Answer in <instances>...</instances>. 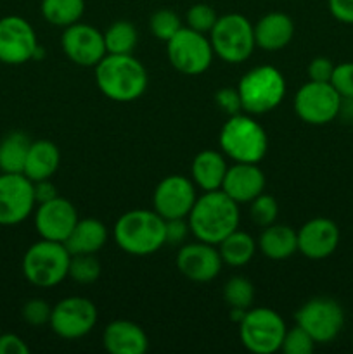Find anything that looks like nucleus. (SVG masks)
I'll use <instances>...</instances> for the list:
<instances>
[{
	"instance_id": "f257e3e1",
	"label": "nucleus",
	"mask_w": 353,
	"mask_h": 354,
	"mask_svg": "<svg viewBox=\"0 0 353 354\" xmlns=\"http://www.w3.org/2000/svg\"><path fill=\"white\" fill-rule=\"evenodd\" d=\"M239 216V204L218 189L197 197L187 221L197 241L218 245L227 235L237 230Z\"/></svg>"
},
{
	"instance_id": "f03ea898",
	"label": "nucleus",
	"mask_w": 353,
	"mask_h": 354,
	"mask_svg": "<svg viewBox=\"0 0 353 354\" xmlns=\"http://www.w3.org/2000/svg\"><path fill=\"white\" fill-rule=\"evenodd\" d=\"M96 83L102 95L114 102H132L144 95L149 76L132 54H106L96 66Z\"/></svg>"
},
{
	"instance_id": "7ed1b4c3",
	"label": "nucleus",
	"mask_w": 353,
	"mask_h": 354,
	"mask_svg": "<svg viewBox=\"0 0 353 354\" xmlns=\"http://www.w3.org/2000/svg\"><path fill=\"white\" fill-rule=\"evenodd\" d=\"M113 237L118 248L132 256H149L165 242V218L156 211L132 209L114 223Z\"/></svg>"
},
{
	"instance_id": "20e7f679",
	"label": "nucleus",
	"mask_w": 353,
	"mask_h": 354,
	"mask_svg": "<svg viewBox=\"0 0 353 354\" xmlns=\"http://www.w3.org/2000/svg\"><path fill=\"white\" fill-rule=\"evenodd\" d=\"M218 142L224 154L234 162H260L269 149L265 128L248 113L228 116Z\"/></svg>"
},
{
	"instance_id": "39448f33",
	"label": "nucleus",
	"mask_w": 353,
	"mask_h": 354,
	"mask_svg": "<svg viewBox=\"0 0 353 354\" xmlns=\"http://www.w3.org/2000/svg\"><path fill=\"white\" fill-rule=\"evenodd\" d=\"M71 254L62 242L42 241L28 248L23 256V275L31 286L52 289L68 277Z\"/></svg>"
},
{
	"instance_id": "423d86ee",
	"label": "nucleus",
	"mask_w": 353,
	"mask_h": 354,
	"mask_svg": "<svg viewBox=\"0 0 353 354\" xmlns=\"http://www.w3.org/2000/svg\"><path fill=\"white\" fill-rule=\"evenodd\" d=\"M242 111L251 116L266 114L275 109L286 95V80L273 66H256L239 80Z\"/></svg>"
},
{
	"instance_id": "0eeeda50",
	"label": "nucleus",
	"mask_w": 353,
	"mask_h": 354,
	"mask_svg": "<svg viewBox=\"0 0 353 354\" xmlns=\"http://www.w3.org/2000/svg\"><path fill=\"white\" fill-rule=\"evenodd\" d=\"M208 38L215 55L228 64L248 61L256 47L253 24L242 14H225L218 17Z\"/></svg>"
},
{
	"instance_id": "6e6552de",
	"label": "nucleus",
	"mask_w": 353,
	"mask_h": 354,
	"mask_svg": "<svg viewBox=\"0 0 353 354\" xmlns=\"http://www.w3.org/2000/svg\"><path fill=\"white\" fill-rule=\"evenodd\" d=\"M286 330V324L275 310L255 308L246 311L239 324V339L248 351L272 354L280 351Z\"/></svg>"
},
{
	"instance_id": "1a4fd4ad",
	"label": "nucleus",
	"mask_w": 353,
	"mask_h": 354,
	"mask_svg": "<svg viewBox=\"0 0 353 354\" xmlns=\"http://www.w3.org/2000/svg\"><path fill=\"white\" fill-rule=\"evenodd\" d=\"M166 54L173 68L182 75L196 76L208 71L213 62L210 38L190 28H182L166 41Z\"/></svg>"
},
{
	"instance_id": "9d476101",
	"label": "nucleus",
	"mask_w": 353,
	"mask_h": 354,
	"mask_svg": "<svg viewBox=\"0 0 353 354\" xmlns=\"http://www.w3.org/2000/svg\"><path fill=\"white\" fill-rule=\"evenodd\" d=\"M294 320L310 334L315 344H329L343 330L345 311L332 297H311L296 311Z\"/></svg>"
},
{
	"instance_id": "9b49d317",
	"label": "nucleus",
	"mask_w": 353,
	"mask_h": 354,
	"mask_svg": "<svg viewBox=\"0 0 353 354\" xmlns=\"http://www.w3.org/2000/svg\"><path fill=\"white\" fill-rule=\"evenodd\" d=\"M294 113L303 123L322 127L339 116L341 95L331 83L308 82L294 93Z\"/></svg>"
},
{
	"instance_id": "f8f14e48",
	"label": "nucleus",
	"mask_w": 353,
	"mask_h": 354,
	"mask_svg": "<svg viewBox=\"0 0 353 354\" xmlns=\"http://www.w3.org/2000/svg\"><path fill=\"white\" fill-rule=\"evenodd\" d=\"M97 324V308L87 297L71 296L52 308L48 325L66 341L85 337Z\"/></svg>"
},
{
	"instance_id": "ddd939ff",
	"label": "nucleus",
	"mask_w": 353,
	"mask_h": 354,
	"mask_svg": "<svg viewBox=\"0 0 353 354\" xmlns=\"http://www.w3.org/2000/svg\"><path fill=\"white\" fill-rule=\"evenodd\" d=\"M35 206L33 182L23 173H0V225L23 223Z\"/></svg>"
},
{
	"instance_id": "4468645a",
	"label": "nucleus",
	"mask_w": 353,
	"mask_h": 354,
	"mask_svg": "<svg viewBox=\"0 0 353 354\" xmlns=\"http://www.w3.org/2000/svg\"><path fill=\"white\" fill-rule=\"evenodd\" d=\"M33 26L21 16H6L0 19V62L19 66L35 59L38 50Z\"/></svg>"
},
{
	"instance_id": "2eb2a0df",
	"label": "nucleus",
	"mask_w": 353,
	"mask_h": 354,
	"mask_svg": "<svg viewBox=\"0 0 353 354\" xmlns=\"http://www.w3.org/2000/svg\"><path fill=\"white\" fill-rule=\"evenodd\" d=\"M61 47L66 57L82 68H96L100 59L107 54L104 35L97 28L85 23H75L64 28Z\"/></svg>"
},
{
	"instance_id": "dca6fc26",
	"label": "nucleus",
	"mask_w": 353,
	"mask_h": 354,
	"mask_svg": "<svg viewBox=\"0 0 353 354\" xmlns=\"http://www.w3.org/2000/svg\"><path fill=\"white\" fill-rule=\"evenodd\" d=\"M196 185L182 175H170L156 185L152 203L154 211L165 220L187 218L196 203Z\"/></svg>"
},
{
	"instance_id": "f3484780",
	"label": "nucleus",
	"mask_w": 353,
	"mask_h": 354,
	"mask_svg": "<svg viewBox=\"0 0 353 354\" xmlns=\"http://www.w3.org/2000/svg\"><path fill=\"white\" fill-rule=\"evenodd\" d=\"M80 220L76 207L64 197L57 196L47 203L37 204L35 211V228L38 235L47 241L62 242L69 237Z\"/></svg>"
},
{
	"instance_id": "a211bd4d",
	"label": "nucleus",
	"mask_w": 353,
	"mask_h": 354,
	"mask_svg": "<svg viewBox=\"0 0 353 354\" xmlns=\"http://www.w3.org/2000/svg\"><path fill=\"white\" fill-rule=\"evenodd\" d=\"M221 261L217 245L206 242H192L179 249L176 254V268L185 279L197 283H206L217 279L220 273Z\"/></svg>"
},
{
	"instance_id": "6ab92c4d",
	"label": "nucleus",
	"mask_w": 353,
	"mask_h": 354,
	"mask_svg": "<svg viewBox=\"0 0 353 354\" xmlns=\"http://www.w3.org/2000/svg\"><path fill=\"white\" fill-rule=\"evenodd\" d=\"M339 228L329 218H311L298 230V251L311 261L329 258L338 249Z\"/></svg>"
},
{
	"instance_id": "aec40b11",
	"label": "nucleus",
	"mask_w": 353,
	"mask_h": 354,
	"mask_svg": "<svg viewBox=\"0 0 353 354\" xmlns=\"http://www.w3.org/2000/svg\"><path fill=\"white\" fill-rule=\"evenodd\" d=\"M265 183V175L258 162H234L227 168L221 190L237 204H249L263 194Z\"/></svg>"
},
{
	"instance_id": "412c9836",
	"label": "nucleus",
	"mask_w": 353,
	"mask_h": 354,
	"mask_svg": "<svg viewBox=\"0 0 353 354\" xmlns=\"http://www.w3.org/2000/svg\"><path fill=\"white\" fill-rule=\"evenodd\" d=\"M104 348L111 354H144L149 339L141 325L130 320H114L104 328Z\"/></svg>"
},
{
	"instance_id": "4be33fe9",
	"label": "nucleus",
	"mask_w": 353,
	"mask_h": 354,
	"mask_svg": "<svg viewBox=\"0 0 353 354\" xmlns=\"http://www.w3.org/2000/svg\"><path fill=\"white\" fill-rule=\"evenodd\" d=\"M256 47L266 52L282 50L294 37V23L287 14L269 12L253 26Z\"/></svg>"
},
{
	"instance_id": "5701e85b",
	"label": "nucleus",
	"mask_w": 353,
	"mask_h": 354,
	"mask_svg": "<svg viewBox=\"0 0 353 354\" xmlns=\"http://www.w3.org/2000/svg\"><path fill=\"white\" fill-rule=\"evenodd\" d=\"M107 228L96 218H80L64 241L69 254H96L106 245Z\"/></svg>"
},
{
	"instance_id": "b1692460",
	"label": "nucleus",
	"mask_w": 353,
	"mask_h": 354,
	"mask_svg": "<svg viewBox=\"0 0 353 354\" xmlns=\"http://www.w3.org/2000/svg\"><path fill=\"white\" fill-rule=\"evenodd\" d=\"M227 168V161L221 152L206 149L194 158L192 166H190V178L194 185L199 187L203 192L218 190L221 189Z\"/></svg>"
},
{
	"instance_id": "393cba45",
	"label": "nucleus",
	"mask_w": 353,
	"mask_h": 354,
	"mask_svg": "<svg viewBox=\"0 0 353 354\" xmlns=\"http://www.w3.org/2000/svg\"><path fill=\"white\" fill-rule=\"evenodd\" d=\"M256 244L265 258L284 261L298 251V232L287 225L272 223L263 228Z\"/></svg>"
},
{
	"instance_id": "a878e982",
	"label": "nucleus",
	"mask_w": 353,
	"mask_h": 354,
	"mask_svg": "<svg viewBox=\"0 0 353 354\" xmlns=\"http://www.w3.org/2000/svg\"><path fill=\"white\" fill-rule=\"evenodd\" d=\"M59 162H61V152L54 142L35 140L31 142L30 151H28L23 175L31 182L48 180L57 171Z\"/></svg>"
},
{
	"instance_id": "bb28decb",
	"label": "nucleus",
	"mask_w": 353,
	"mask_h": 354,
	"mask_svg": "<svg viewBox=\"0 0 353 354\" xmlns=\"http://www.w3.org/2000/svg\"><path fill=\"white\" fill-rule=\"evenodd\" d=\"M256 248H258V244L255 242V239L237 228L218 244V252H220L224 265L239 268V266H244L251 261Z\"/></svg>"
},
{
	"instance_id": "cd10ccee",
	"label": "nucleus",
	"mask_w": 353,
	"mask_h": 354,
	"mask_svg": "<svg viewBox=\"0 0 353 354\" xmlns=\"http://www.w3.org/2000/svg\"><path fill=\"white\" fill-rule=\"evenodd\" d=\"M31 140L23 131H10L0 142V169L2 173H23Z\"/></svg>"
},
{
	"instance_id": "c85d7f7f",
	"label": "nucleus",
	"mask_w": 353,
	"mask_h": 354,
	"mask_svg": "<svg viewBox=\"0 0 353 354\" xmlns=\"http://www.w3.org/2000/svg\"><path fill=\"white\" fill-rule=\"evenodd\" d=\"M40 9L47 23L68 28L82 19L85 12V0H42Z\"/></svg>"
},
{
	"instance_id": "c756f323",
	"label": "nucleus",
	"mask_w": 353,
	"mask_h": 354,
	"mask_svg": "<svg viewBox=\"0 0 353 354\" xmlns=\"http://www.w3.org/2000/svg\"><path fill=\"white\" fill-rule=\"evenodd\" d=\"M102 35L107 54H132L137 47V28L130 21H114Z\"/></svg>"
},
{
	"instance_id": "7c9ffc66",
	"label": "nucleus",
	"mask_w": 353,
	"mask_h": 354,
	"mask_svg": "<svg viewBox=\"0 0 353 354\" xmlns=\"http://www.w3.org/2000/svg\"><path fill=\"white\" fill-rule=\"evenodd\" d=\"M224 299L228 308L249 310L255 301V287L246 277H232L224 287Z\"/></svg>"
},
{
	"instance_id": "2f4dec72",
	"label": "nucleus",
	"mask_w": 353,
	"mask_h": 354,
	"mask_svg": "<svg viewBox=\"0 0 353 354\" xmlns=\"http://www.w3.org/2000/svg\"><path fill=\"white\" fill-rule=\"evenodd\" d=\"M68 277L80 286H90L100 277V263L96 254H71Z\"/></svg>"
},
{
	"instance_id": "473e14b6",
	"label": "nucleus",
	"mask_w": 353,
	"mask_h": 354,
	"mask_svg": "<svg viewBox=\"0 0 353 354\" xmlns=\"http://www.w3.org/2000/svg\"><path fill=\"white\" fill-rule=\"evenodd\" d=\"M149 28L158 40L168 41L176 31L182 30V21L179 14L172 9H159L149 19Z\"/></svg>"
},
{
	"instance_id": "72a5a7b5",
	"label": "nucleus",
	"mask_w": 353,
	"mask_h": 354,
	"mask_svg": "<svg viewBox=\"0 0 353 354\" xmlns=\"http://www.w3.org/2000/svg\"><path fill=\"white\" fill-rule=\"evenodd\" d=\"M277 214H279V206L277 201L269 194H260L258 197L249 203V216L256 227H269V225L275 223Z\"/></svg>"
},
{
	"instance_id": "f704fd0d",
	"label": "nucleus",
	"mask_w": 353,
	"mask_h": 354,
	"mask_svg": "<svg viewBox=\"0 0 353 354\" xmlns=\"http://www.w3.org/2000/svg\"><path fill=\"white\" fill-rule=\"evenodd\" d=\"M218 19L217 10L213 9L208 3H196V6L190 7L185 14L187 28L194 31H199V33L206 35L213 30L215 23Z\"/></svg>"
},
{
	"instance_id": "c9c22d12",
	"label": "nucleus",
	"mask_w": 353,
	"mask_h": 354,
	"mask_svg": "<svg viewBox=\"0 0 353 354\" xmlns=\"http://www.w3.org/2000/svg\"><path fill=\"white\" fill-rule=\"evenodd\" d=\"M315 348V341L310 337L305 328L294 325L293 328L286 330L280 351L286 354H310Z\"/></svg>"
},
{
	"instance_id": "e433bc0d",
	"label": "nucleus",
	"mask_w": 353,
	"mask_h": 354,
	"mask_svg": "<svg viewBox=\"0 0 353 354\" xmlns=\"http://www.w3.org/2000/svg\"><path fill=\"white\" fill-rule=\"evenodd\" d=\"M52 308L47 301L44 299H30L28 303H24L23 310H21V317L31 327H44L51 322Z\"/></svg>"
},
{
	"instance_id": "4c0bfd02",
	"label": "nucleus",
	"mask_w": 353,
	"mask_h": 354,
	"mask_svg": "<svg viewBox=\"0 0 353 354\" xmlns=\"http://www.w3.org/2000/svg\"><path fill=\"white\" fill-rule=\"evenodd\" d=\"M331 85L341 95V99H353V62H341L334 66Z\"/></svg>"
},
{
	"instance_id": "58836bf2",
	"label": "nucleus",
	"mask_w": 353,
	"mask_h": 354,
	"mask_svg": "<svg viewBox=\"0 0 353 354\" xmlns=\"http://www.w3.org/2000/svg\"><path fill=\"white\" fill-rule=\"evenodd\" d=\"M215 102L228 116H234V114H239L242 111L241 95H239L237 88L225 86V88L217 90V93H215Z\"/></svg>"
},
{
	"instance_id": "ea45409f",
	"label": "nucleus",
	"mask_w": 353,
	"mask_h": 354,
	"mask_svg": "<svg viewBox=\"0 0 353 354\" xmlns=\"http://www.w3.org/2000/svg\"><path fill=\"white\" fill-rule=\"evenodd\" d=\"M190 227L187 218H173L165 220V242L166 245H180L185 242Z\"/></svg>"
},
{
	"instance_id": "a19ab883",
	"label": "nucleus",
	"mask_w": 353,
	"mask_h": 354,
	"mask_svg": "<svg viewBox=\"0 0 353 354\" xmlns=\"http://www.w3.org/2000/svg\"><path fill=\"white\" fill-rule=\"evenodd\" d=\"M334 62L327 57H315L311 59L308 64V78L310 82H320V83H331L332 73H334Z\"/></svg>"
},
{
	"instance_id": "79ce46f5",
	"label": "nucleus",
	"mask_w": 353,
	"mask_h": 354,
	"mask_svg": "<svg viewBox=\"0 0 353 354\" xmlns=\"http://www.w3.org/2000/svg\"><path fill=\"white\" fill-rule=\"evenodd\" d=\"M329 12L339 23L353 24V0H329Z\"/></svg>"
},
{
	"instance_id": "37998d69",
	"label": "nucleus",
	"mask_w": 353,
	"mask_h": 354,
	"mask_svg": "<svg viewBox=\"0 0 353 354\" xmlns=\"http://www.w3.org/2000/svg\"><path fill=\"white\" fill-rule=\"evenodd\" d=\"M30 348L26 342L16 334H2L0 335V354H28Z\"/></svg>"
},
{
	"instance_id": "c03bdc74",
	"label": "nucleus",
	"mask_w": 353,
	"mask_h": 354,
	"mask_svg": "<svg viewBox=\"0 0 353 354\" xmlns=\"http://www.w3.org/2000/svg\"><path fill=\"white\" fill-rule=\"evenodd\" d=\"M33 194H35V203L42 204L47 201L57 197V190H55L54 183L48 180H40V182H33Z\"/></svg>"
},
{
	"instance_id": "a18cd8bd",
	"label": "nucleus",
	"mask_w": 353,
	"mask_h": 354,
	"mask_svg": "<svg viewBox=\"0 0 353 354\" xmlns=\"http://www.w3.org/2000/svg\"><path fill=\"white\" fill-rule=\"evenodd\" d=\"M339 116L345 120L353 121V99H341V109H339Z\"/></svg>"
},
{
	"instance_id": "49530a36",
	"label": "nucleus",
	"mask_w": 353,
	"mask_h": 354,
	"mask_svg": "<svg viewBox=\"0 0 353 354\" xmlns=\"http://www.w3.org/2000/svg\"><path fill=\"white\" fill-rule=\"evenodd\" d=\"M0 335H2V332H0Z\"/></svg>"
},
{
	"instance_id": "de8ad7c7",
	"label": "nucleus",
	"mask_w": 353,
	"mask_h": 354,
	"mask_svg": "<svg viewBox=\"0 0 353 354\" xmlns=\"http://www.w3.org/2000/svg\"><path fill=\"white\" fill-rule=\"evenodd\" d=\"M0 173H2V169H0Z\"/></svg>"
}]
</instances>
